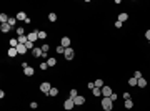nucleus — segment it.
Instances as JSON below:
<instances>
[{
	"mask_svg": "<svg viewBox=\"0 0 150 111\" xmlns=\"http://www.w3.org/2000/svg\"><path fill=\"white\" fill-rule=\"evenodd\" d=\"M102 108H103V111H112L113 110V101L110 100V98H102Z\"/></svg>",
	"mask_w": 150,
	"mask_h": 111,
	"instance_id": "nucleus-1",
	"label": "nucleus"
},
{
	"mask_svg": "<svg viewBox=\"0 0 150 111\" xmlns=\"http://www.w3.org/2000/svg\"><path fill=\"white\" fill-rule=\"evenodd\" d=\"M50 90H52V85L48 83V81H43V83H40V91L43 93V94H47V96H48Z\"/></svg>",
	"mask_w": 150,
	"mask_h": 111,
	"instance_id": "nucleus-2",
	"label": "nucleus"
},
{
	"mask_svg": "<svg viewBox=\"0 0 150 111\" xmlns=\"http://www.w3.org/2000/svg\"><path fill=\"white\" fill-rule=\"evenodd\" d=\"M74 106H75V103H74L72 98H67L65 101H64V108H65L67 111H72V110H74Z\"/></svg>",
	"mask_w": 150,
	"mask_h": 111,
	"instance_id": "nucleus-3",
	"label": "nucleus"
},
{
	"mask_svg": "<svg viewBox=\"0 0 150 111\" xmlns=\"http://www.w3.org/2000/svg\"><path fill=\"white\" fill-rule=\"evenodd\" d=\"M112 93H113V91H112V88L105 85V86L102 88V98H110V94H112Z\"/></svg>",
	"mask_w": 150,
	"mask_h": 111,
	"instance_id": "nucleus-4",
	"label": "nucleus"
},
{
	"mask_svg": "<svg viewBox=\"0 0 150 111\" xmlns=\"http://www.w3.org/2000/svg\"><path fill=\"white\" fill-rule=\"evenodd\" d=\"M64 56H65V60H74V56H75V51H74V48H67L65 50V53H64Z\"/></svg>",
	"mask_w": 150,
	"mask_h": 111,
	"instance_id": "nucleus-5",
	"label": "nucleus"
},
{
	"mask_svg": "<svg viewBox=\"0 0 150 111\" xmlns=\"http://www.w3.org/2000/svg\"><path fill=\"white\" fill-rule=\"evenodd\" d=\"M27 37H28V42L35 43V42L38 40V30H35V32H30V33H28Z\"/></svg>",
	"mask_w": 150,
	"mask_h": 111,
	"instance_id": "nucleus-6",
	"label": "nucleus"
},
{
	"mask_svg": "<svg viewBox=\"0 0 150 111\" xmlns=\"http://www.w3.org/2000/svg\"><path fill=\"white\" fill-rule=\"evenodd\" d=\"M42 55H43L42 46H35V48L32 50V56H35V58H42Z\"/></svg>",
	"mask_w": 150,
	"mask_h": 111,
	"instance_id": "nucleus-7",
	"label": "nucleus"
},
{
	"mask_svg": "<svg viewBox=\"0 0 150 111\" xmlns=\"http://www.w3.org/2000/svg\"><path fill=\"white\" fill-rule=\"evenodd\" d=\"M60 45L64 46V48H70V37H62Z\"/></svg>",
	"mask_w": 150,
	"mask_h": 111,
	"instance_id": "nucleus-8",
	"label": "nucleus"
},
{
	"mask_svg": "<svg viewBox=\"0 0 150 111\" xmlns=\"http://www.w3.org/2000/svg\"><path fill=\"white\" fill-rule=\"evenodd\" d=\"M74 103H75V106H82V104L85 103V98H84V96H80V94H78L77 98H74Z\"/></svg>",
	"mask_w": 150,
	"mask_h": 111,
	"instance_id": "nucleus-9",
	"label": "nucleus"
},
{
	"mask_svg": "<svg viewBox=\"0 0 150 111\" xmlns=\"http://www.w3.org/2000/svg\"><path fill=\"white\" fill-rule=\"evenodd\" d=\"M10 30H12V27H10L9 23H2V25H0V32H2V33H9Z\"/></svg>",
	"mask_w": 150,
	"mask_h": 111,
	"instance_id": "nucleus-10",
	"label": "nucleus"
},
{
	"mask_svg": "<svg viewBox=\"0 0 150 111\" xmlns=\"http://www.w3.org/2000/svg\"><path fill=\"white\" fill-rule=\"evenodd\" d=\"M7 55H9L10 58H13V56L19 55V51H17V48H12V46H10L9 50H7Z\"/></svg>",
	"mask_w": 150,
	"mask_h": 111,
	"instance_id": "nucleus-11",
	"label": "nucleus"
},
{
	"mask_svg": "<svg viewBox=\"0 0 150 111\" xmlns=\"http://www.w3.org/2000/svg\"><path fill=\"white\" fill-rule=\"evenodd\" d=\"M17 51H19V55H25V53H27V46H25V45H20V43H19Z\"/></svg>",
	"mask_w": 150,
	"mask_h": 111,
	"instance_id": "nucleus-12",
	"label": "nucleus"
},
{
	"mask_svg": "<svg viewBox=\"0 0 150 111\" xmlns=\"http://www.w3.org/2000/svg\"><path fill=\"white\" fill-rule=\"evenodd\" d=\"M117 20H118V22H122V23H123V22H127V20H129V13H125V12H123V13H120Z\"/></svg>",
	"mask_w": 150,
	"mask_h": 111,
	"instance_id": "nucleus-13",
	"label": "nucleus"
},
{
	"mask_svg": "<svg viewBox=\"0 0 150 111\" xmlns=\"http://www.w3.org/2000/svg\"><path fill=\"white\" fill-rule=\"evenodd\" d=\"M27 18H28V17H27L25 12H19V13H17V20H23V22H25Z\"/></svg>",
	"mask_w": 150,
	"mask_h": 111,
	"instance_id": "nucleus-14",
	"label": "nucleus"
},
{
	"mask_svg": "<svg viewBox=\"0 0 150 111\" xmlns=\"http://www.w3.org/2000/svg\"><path fill=\"white\" fill-rule=\"evenodd\" d=\"M137 86H139V88H145V86H147V80H145V78H140V80L137 81Z\"/></svg>",
	"mask_w": 150,
	"mask_h": 111,
	"instance_id": "nucleus-15",
	"label": "nucleus"
},
{
	"mask_svg": "<svg viewBox=\"0 0 150 111\" xmlns=\"http://www.w3.org/2000/svg\"><path fill=\"white\" fill-rule=\"evenodd\" d=\"M17 40H19V43H20V45H25V43L28 42V37H27V35H22V37H19Z\"/></svg>",
	"mask_w": 150,
	"mask_h": 111,
	"instance_id": "nucleus-16",
	"label": "nucleus"
},
{
	"mask_svg": "<svg viewBox=\"0 0 150 111\" xmlns=\"http://www.w3.org/2000/svg\"><path fill=\"white\" fill-rule=\"evenodd\" d=\"M7 23H9L10 27L13 28V27H15V25H17V17H10V18H9V22H7Z\"/></svg>",
	"mask_w": 150,
	"mask_h": 111,
	"instance_id": "nucleus-17",
	"label": "nucleus"
},
{
	"mask_svg": "<svg viewBox=\"0 0 150 111\" xmlns=\"http://www.w3.org/2000/svg\"><path fill=\"white\" fill-rule=\"evenodd\" d=\"M9 15H7V13H0V22H2V23H7V22H9Z\"/></svg>",
	"mask_w": 150,
	"mask_h": 111,
	"instance_id": "nucleus-18",
	"label": "nucleus"
},
{
	"mask_svg": "<svg viewBox=\"0 0 150 111\" xmlns=\"http://www.w3.org/2000/svg\"><path fill=\"white\" fill-rule=\"evenodd\" d=\"M23 73L27 75V76H32L35 71H33V68H32V66H28V68H25V70H23Z\"/></svg>",
	"mask_w": 150,
	"mask_h": 111,
	"instance_id": "nucleus-19",
	"label": "nucleus"
},
{
	"mask_svg": "<svg viewBox=\"0 0 150 111\" xmlns=\"http://www.w3.org/2000/svg\"><path fill=\"white\" fill-rule=\"evenodd\" d=\"M77 96H78V91H77L75 88H72V90H70V94H68V98L74 100V98H77Z\"/></svg>",
	"mask_w": 150,
	"mask_h": 111,
	"instance_id": "nucleus-20",
	"label": "nucleus"
},
{
	"mask_svg": "<svg viewBox=\"0 0 150 111\" xmlns=\"http://www.w3.org/2000/svg\"><path fill=\"white\" fill-rule=\"evenodd\" d=\"M92 93H94L95 96H102V88H97V86H95L94 90H92Z\"/></svg>",
	"mask_w": 150,
	"mask_h": 111,
	"instance_id": "nucleus-21",
	"label": "nucleus"
},
{
	"mask_svg": "<svg viewBox=\"0 0 150 111\" xmlns=\"http://www.w3.org/2000/svg\"><path fill=\"white\" fill-rule=\"evenodd\" d=\"M47 65H48V68H50V66H55L57 65V60H55V58H48V60H47Z\"/></svg>",
	"mask_w": 150,
	"mask_h": 111,
	"instance_id": "nucleus-22",
	"label": "nucleus"
},
{
	"mask_svg": "<svg viewBox=\"0 0 150 111\" xmlns=\"http://www.w3.org/2000/svg\"><path fill=\"white\" fill-rule=\"evenodd\" d=\"M125 108H127V110H132V108H133V101H132V100H125Z\"/></svg>",
	"mask_w": 150,
	"mask_h": 111,
	"instance_id": "nucleus-23",
	"label": "nucleus"
},
{
	"mask_svg": "<svg viewBox=\"0 0 150 111\" xmlns=\"http://www.w3.org/2000/svg\"><path fill=\"white\" fill-rule=\"evenodd\" d=\"M94 83H95V86H97V88H103V86H105V83H103V80H100V78H98L97 81H94Z\"/></svg>",
	"mask_w": 150,
	"mask_h": 111,
	"instance_id": "nucleus-24",
	"label": "nucleus"
},
{
	"mask_svg": "<svg viewBox=\"0 0 150 111\" xmlns=\"http://www.w3.org/2000/svg\"><path fill=\"white\" fill-rule=\"evenodd\" d=\"M10 46H12V48H17V46H19V40H17V38H12V40H10Z\"/></svg>",
	"mask_w": 150,
	"mask_h": 111,
	"instance_id": "nucleus-25",
	"label": "nucleus"
},
{
	"mask_svg": "<svg viewBox=\"0 0 150 111\" xmlns=\"http://www.w3.org/2000/svg\"><path fill=\"white\" fill-rule=\"evenodd\" d=\"M22 35H25V28L19 27V28H17V37H22Z\"/></svg>",
	"mask_w": 150,
	"mask_h": 111,
	"instance_id": "nucleus-26",
	"label": "nucleus"
},
{
	"mask_svg": "<svg viewBox=\"0 0 150 111\" xmlns=\"http://www.w3.org/2000/svg\"><path fill=\"white\" fill-rule=\"evenodd\" d=\"M137 81H139V80H137V78H133V76H132L130 80H129V86H137Z\"/></svg>",
	"mask_w": 150,
	"mask_h": 111,
	"instance_id": "nucleus-27",
	"label": "nucleus"
},
{
	"mask_svg": "<svg viewBox=\"0 0 150 111\" xmlns=\"http://www.w3.org/2000/svg\"><path fill=\"white\" fill-rule=\"evenodd\" d=\"M47 38V32H40L38 30V40H45Z\"/></svg>",
	"mask_w": 150,
	"mask_h": 111,
	"instance_id": "nucleus-28",
	"label": "nucleus"
},
{
	"mask_svg": "<svg viewBox=\"0 0 150 111\" xmlns=\"http://www.w3.org/2000/svg\"><path fill=\"white\" fill-rule=\"evenodd\" d=\"M57 94H58V90L52 86V90H50V93H48V96H57Z\"/></svg>",
	"mask_w": 150,
	"mask_h": 111,
	"instance_id": "nucleus-29",
	"label": "nucleus"
},
{
	"mask_svg": "<svg viewBox=\"0 0 150 111\" xmlns=\"http://www.w3.org/2000/svg\"><path fill=\"white\" fill-rule=\"evenodd\" d=\"M65 50H67V48H64L62 45L57 46V53H60V55H64V53H65Z\"/></svg>",
	"mask_w": 150,
	"mask_h": 111,
	"instance_id": "nucleus-30",
	"label": "nucleus"
},
{
	"mask_svg": "<svg viewBox=\"0 0 150 111\" xmlns=\"http://www.w3.org/2000/svg\"><path fill=\"white\" fill-rule=\"evenodd\" d=\"M48 20H50V22H57V15L54 13V12H52V13H48Z\"/></svg>",
	"mask_w": 150,
	"mask_h": 111,
	"instance_id": "nucleus-31",
	"label": "nucleus"
},
{
	"mask_svg": "<svg viewBox=\"0 0 150 111\" xmlns=\"http://www.w3.org/2000/svg\"><path fill=\"white\" fill-rule=\"evenodd\" d=\"M133 78H137V80L143 78V76H142V71H133Z\"/></svg>",
	"mask_w": 150,
	"mask_h": 111,
	"instance_id": "nucleus-32",
	"label": "nucleus"
},
{
	"mask_svg": "<svg viewBox=\"0 0 150 111\" xmlns=\"http://www.w3.org/2000/svg\"><path fill=\"white\" fill-rule=\"evenodd\" d=\"M25 46H27V50H33V48H35V45H33L32 42H27V43H25Z\"/></svg>",
	"mask_w": 150,
	"mask_h": 111,
	"instance_id": "nucleus-33",
	"label": "nucleus"
},
{
	"mask_svg": "<svg viewBox=\"0 0 150 111\" xmlns=\"http://www.w3.org/2000/svg\"><path fill=\"white\" fill-rule=\"evenodd\" d=\"M30 108H32V110H37V108H38V103L37 101H32V103H30Z\"/></svg>",
	"mask_w": 150,
	"mask_h": 111,
	"instance_id": "nucleus-34",
	"label": "nucleus"
},
{
	"mask_svg": "<svg viewBox=\"0 0 150 111\" xmlns=\"http://www.w3.org/2000/svg\"><path fill=\"white\" fill-rule=\"evenodd\" d=\"M47 68H48L47 61H42V63H40V70H47Z\"/></svg>",
	"mask_w": 150,
	"mask_h": 111,
	"instance_id": "nucleus-35",
	"label": "nucleus"
},
{
	"mask_svg": "<svg viewBox=\"0 0 150 111\" xmlns=\"http://www.w3.org/2000/svg\"><path fill=\"white\" fill-rule=\"evenodd\" d=\"M110 100H112V101L115 103V101H117V100H118V96H117L115 93H112V94H110Z\"/></svg>",
	"mask_w": 150,
	"mask_h": 111,
	"instance_id": "nucleus-36",
	"label": "nucleus"
},
{
	"mask_svg": "<svg viewBox=\"0 0 150 111\" xmlns=\"http://www.w3.org/2000/svg\"><path fill=\"white\" fill-rule=\"evenodd\" d=\"M48 48H50V46L43 43V45H42V51H43V53H47V51H48Z\"/></svg>",
	"mask_w": 150,
	"mask_h": 111,
	"instance_id": "nucleus-37",
	"label": "nucleus"
},
{
	"mask_svg": "<svg viewBox=\"0 0 150 111\" xmlns=\"http://www.w3.org/2000/svg\"><path fill=\"white\" fill-rule=\"evenodd\" d=\"M123 100H130V93H127V91L123 93Z\"/></svg>",
	"mask_w": 150,
	"mask_h": 111,
	"instance_id": "nucleus-38",
	"label": "nucleus"
},
{
	"mask_svg": "<svg viewBox=\"0 0 150 111\" xmlns=\"http://www.w3.org/2000/svg\"><path fill=\"white\" fill-rule=\"evenodd\" d=\"M115 28H122V22L117 20V22H115Z\"/></svg>",
	"mask_w": 150,
	"mask_h": 111,
	"instance_id": "nucleus-39",
	"label": "nucleus"
},
{
	"mask_svg": "<svg viewBox=\"0 0 150 111\" xmlns=\"http://www.w3.org/2000/svg\"><path fill=\"white\" fill-rule=\"evenodd\" d=\"M145 38H147V40H150V30H147V32H145Z\"/></svg>",
	"mask_w": 150,
	"mask_h": 111,
	"instance_id": "nucleus-40",
	"label": "nucleus"
},
{
	"mask_svg": "<svg viewBox=\"0 0 150 111\" xmlns=\"http://www.w3.org/2000/svg\"><path fill=\"white\" fill-rule=\"evenodd\" d=\"M22 68H23V70H25V68H28V63H27V61H23V63H22Z\"/></svg>",
	"mask_w": 150,
	"mask_h": 111,
	"instance_id": "nucleus-41",
	"label": "nucleus"
},
{
	"mask_svg": "<svg viewBox=\"0 0 150 111\" xmlns=\"http://www.w3.org/2000/svg\"><path fill=\"white\" fill-rule=\"evenodd\" d=\"M87 86H88L90 90H94V88H95V83H88V85H87Z\"/></svg>",
	"mask_w": 150,
	"mask_h": 111,
	"instance_id": "nucleus-42",
	"label": "nucleus"
}]
</instances>
